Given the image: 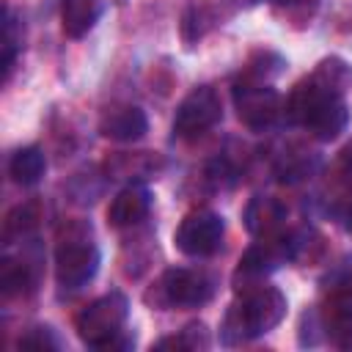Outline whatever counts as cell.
<instances>
[{
  "label": "cell",
  "mask_w": 352,
  "mask_h": 352,
  "mask_svg": "<svg viewBox=\"0 0 352 352\" xmlns=\"http://www.w3.org/2000/svg\"><path fill=\"white\" fill-rule=\"evenodd\" d=\"M283 316H286V297L280 294V289L261 283L250 292H242V300L228 305L220 324V338L228 346L245 344L278 327Z\"/></svg>",
  "instance_id": "6da1fadb"
},
{
  "label": "cell",
  "mask_w": 352,
  "mask_h": 352,
  "mask_svg": "<svg viewBox=\"0 0 352 352\" xmlns=\"http://www.w3.org/2000/svg\"><path fill=\"white\" fill-rule=\"evenodd\" d=\"M286 116L292 124L305 126L319 140H336L349 124V110L344 99L324 91L314 77H305L294 85L286 102Z\"/></svg>",
  "instance_id": "7a4b0ae2"
},
{
  "label": "cell",
  "mask_w": 352,
  "mask_h": 352,
  "mask_svg": "<svg viewBox=\"0 0 352 352\" xmlns=\"http://www.w3.org/2000/svg\"><path fill=\"white\" fill-rule=\"evenodd\" d=\"M129 314V302L121 292H110L104 297H96L88 302L77 316V336L82 344L94 349H113V346H129V338H121L124 322Z\"/></svg>",
  "instance_id": "3957f363"
},
{
  "label": "cell",
  "mask_w": 352,
  "mask_h": 352,
  "mask_svg": "<svg viewBox=\"0 0 352 352\" xmlns=\"http://www.w3.org/2000/svg\"><path fill=\"white\" fill-rule=\"evenodd\" d=\"M99 270V250L91 242V228L72 226L55 250V278L63 289L85 286Z\"/></svg>",
  "instance_id": "277c9868"
},
{
  "label": "cell",
  "mask_w": 352,
  "mask_h": 352,
  "mask_svg": "<svg viewBox=\"0 0 352 352\" xmlns=\"http://www.w3.org/2000/svg\"><path fill=\"white\" fill-rule=\"evenodd\" d=\"M214 294V280L201 270L170 267L160 278L157 289L146 294V302L154 308H198L209 302Z\"/></svg>",
  "instance_id": "5b68a950"
},
{
  "label": "cell",
  "mask_w": 352,
  "mask_h": 352,
  "mask_svg": "<svg viewBox=\"0 0 352 352\" xmlns=\"http://www.w3.org/2000/svg\"><path fill=\"white\" fill-rule=\"evenodd\" d=\"M220 118H223L220 96L214 94V88L198 85L179 102L176 116H173V135L182 140H192L204 135L206 129H212Z\"/></svg>",
  "instance_id": "8992f818"
},
{
  "label": "cell",
  "mask_w": 352,
  "mask_h": 352,
  "mask_svg": "<svg viewBox=\"0 0 352 352\" xmlns=\"http://www.w3.org/2000/svg\"><path fill=\"white\" fill-rule=\"evenodd\" d=\"M223 236H226L223 217L212 209H198V212H190L179 223V228L173 234V242L184 256L204 258V256H212V253L220 250Z\"/></svg>",
  "instance_id": "52a82bcc"
},
{
  "label": "cell",
  "mask_w": 352,
  "mask_h": 352,
  "mask_svg": "<svg viewBox=\"0 0 352 352\" xmlns=\"http://www.w3.org/2000/svg\"><path fill=\"white\" fill-rule=\"evenodd\" d=\"M234 107H236V116L239 121L253 129V132H261L267 126L275 124V118L280 116V96L275 88L258 82V80H242L236 82L234 88Z\"/></svg>",
  "instance_id": "ba28073f"
},
{
  "label": "cell",
  "mask_w": 352,
  "mask_h": 352,
  "mask_svg": "<svg viewBox=\"0 0 352 352\" xmlns=\"http://www.w3.org/2000/svg\"><path fill=\"white\" fill-rule=\"evenodd\" d=\"M99 132L110 140L132 143L148 132V118L135 104H116V107H107L104 116L99 118Z\"/></svg>",
  "instance_id": "9c48e42d"
},
{
  "label": "cell",
  "mask_w": 352,
  "mask_h": 352,
  "mask_svg": "<svg viewBox=\"0 0 352 352\" xmlns=\"http://www.w3.org/2000/svg\"><path fill=\"white\" fill-rule=\"evenodd\" d=\"M148 206H151V195L143 184H129L124 187L107 206V223L116 226V228H126V226H135L140 223L146 214H148Z\"/></svg>",
  "instance_id": "30bf717a"
},
{
  "label": "cell",
  "mask_w": 352,
  "mask_h": 352,
  "mask_svg": "<svg viewBox=\"0 0 352 352\" xmlns=\"http://www.w3.org/2000/svg\"><path fill=\"white\" fill-rule=\"evenodd\" d=\"M104 168L113 179H132V176L135 179H148L162 168V160L151 151H138V154L118 151L104 162Z\"/></svg>",
  "instance_id": "8fae6325"
},
{
  "label": "cell",
  "mask_w": 352,
  "mask_h": 352,
  "mask_svg": "<svg viewBox=\"0 0 352 352\" xmlns=\"http://www.w3.org/2000/svg\"><path fill=\"white\" fill-rule=\"evenodd\" d=\"M322 330H327V338L336 346L352 349V300L349 297H327Z\"/></svg>",
  "instance_id": "7c38bea8"
},
{
  "label": "cell",
  "mask_w": 352,
  "mask_h": 352,
  "mask_svg": "<svg viewBox=\"0 0 352 352\" xmlns=\"http://www.w3.org/2000/svg\"><path fill=\"white\" fill-rule=\"evenodd\" d=\"M280 220H283V206L275 198L258 195L245 206V226L253 236H264V239L272 236L278 231Z\"/></svg>",
  "instance_id": "4fadbf2b"
},
{
  "label": "cell",
  "mask_w": 352,
  "mask_h": 352,
  "mask_svg": "<svg viewBox=\"0 0 352 352\" xmlns=\"http://www.w3.org/2000/svg\"><path fill=\"white\" fill-rule=\"evenodd\" d=\"M99 0H60L63 33L72 38H82L99 19Z\"/></svg>",
  "instance_id": "5bb4252c"
},
{
  "label": "cell",
  "mask_w": 352,
  "mask_h": 352,
  "mask_svg": "<svg viewBox=\"0 0 352 352\" xmlns=\"http://www.w3.org/2000/svg\"><path fill=\"white\" fill-rule=\"evenodd\" d=\"M44 170H47V160H44V151L38 146H25V148L14 151V157L8 162L11 179L16 184H22V187L38 184L41 176H44Z\"/></svg>",
  "instance_id": "9a60e30c"
},
{
  "label": "cell",
  "mask_w": 352,
  "mask_h": 352,
  "mask_svg": "<svg viewBox=\"0 0 352 352\" xmlns=\"http://www.w3.org/2000/svg\"><path fill=\"white\" fill-rule=\"evenodd\" d=\"M324 91L336 94V96H344L346 88H352V66L338 58V55H330V58H322L311 74Z\"/></svg>",
  "instance_id": "2e32d148"
},
{
  "label": "cell",
  "mask_w": 352,
  "mask_h": 352,
  "mask_svg": "<svg viewBox=\"0 0 352 352\" xmlns=\"http://www.w3.org/2000/svg\"><path fill=\"white\" fill-rule=\"evenodd\" d=\"M38 220H41V204L38 201H28V204L14 206L3 223V242L11 245L14 239L30 236V231L38 226Z\"/></svg>",
  "instance_id": "e0dca14e"
},
{
  "label": "cell",
  "mask_w": 352,
  "mask_h": 352,
  "mask_svg": "<svg viewBox=\"0 0 352 352\" xmlns=\"http://www.w3.org/2000/svg\"><path fill=\"white\" fill-rule=\"evenodd\" d=\"M30 283H33L30 264L16 261V258H8V256L0 261V292H3V297L22 294V292L30 289Z\"/></svg>",
  "instance_id": "ac0fdd59"
},
{
  "label": "cell",
  "mask_w": 352,
  "mask_h": 352,
  "mask_svg": "<svg viewBox=\"0 0 352 352\" xmlns=\"http://www.w3.org/2000/svg\"><path fill=\"white\" fill-rule=\"evenodd\" d=\"M157 349H184V352H195V349H206L209 346V333L201 322H190L179 336H170V338H162L154 344Z\"/></svg>",
  "instance_id": "d6986e66"
},
{
  "label": "cell",
  "mask_w": 352,
  "mask_h": 352,
  "mask_svg": "<svg viewBox=\"0 0 352 352\" xmlns=\"http://www.w3.org/2000/svg\"><path fill=\"white\" fill-rule=\"evenodd\" d=\"M322 286L327 297H349L352 300V256H344L338 264L330 267V272L322 278Z\"/></svg>",
  "instance_id": "ffe728a7"
},
{
  "label": "cell",
  "mask_w": 352,
  "mask_h": 352,
  "mask_svg": "<svg viewBox=\"0 0 352 352\" xmlns=\"http://www.w3.org/2000/svg\"><path fill=\"white\" fill-rule=\"evenodd\" d=\"M319 168V157L316 154H292V157H286L283 160V165L278 168V176H280V182H286V184H294V182H300V179H305V176H311L314 170Z\"/></svg>",
  "instance_id": "44dd1931"
},
{
  "label": "cell",
  "mask_w": 352,
  "mask_h": 352,
  "mask_svg": "<svg viewBox=\"0 0 352 352\" xmlns=\"http://www.w3.org/2000/svg\"><path fill=\"white\" fill-rule=\"evenodd\" d=\"M209 25H212V16H209V8H190L184 16H182V36H184V41H198L206 30H209Z\"/></svg>",
  "instance_id": "7402d4cb"
},
{
  "label": "cell",
  "mask_w": 352,
  "mask_h": 352,
  "mask_svg": "<svg viewBox=\"0 0 352 352\" xmlns=\"http://www.w3.org/2000/svg\"><path fill=\"white\" fill-rule=\"evenodd\" d=\"M19 346H36V349H58L60 338L55 336L52 327H33L28 336L19 338Z\"/></svg>",
  "instance_id": "603a6c76"
},
{
  "label": "cell",
  "mask_w": 352,
  "mask_h": 352,
  "mask_svg": "<svg viewBox=\"0 0 352 352\" xmlns=\"http://www.w3.org/2000/svg\"><path fill=\"white\" fill-rule=\"evenodd\" d=\"M330 214L338 220V226H341V228L352 231V190H346L344 195H338V198L333 201Z\"/></svg>",
  "instance_id": "cb8c5ba5"
},
{
  "label": "cell",
  "mask_w": 352,
  "mask_h": 352,
  "mask_svg": "<svg viewBox=\"0 0 352 352\" xmlns=\"http://www.w3.org/2000/svg\"><path fill=\"white\" fill-rule=\"evenodd\" d=\"M316 3L319 0H272L275 8H286V14H292V16H302L305 11L316 8Z\"/></svg>",
  "instance_id": "d4e9b609"
},
{
  "label": "cell",
  "mask_w": 352,
  "mask_h": 352,
  "mask_svg": "<svg viewBox=\"0 0 352 352\" xmlns=\"http://www.w3.org/2000/svg\"><path fill=\"white\" fill-rule=\"evenodd\" d=\"M338 170L344 173V179H352V143L344 146V151L338 154Z\"/></svg>",
  "instance_id": "484cf974"
},
{
  "label": "cell",
  "mask_w": 352,
  "mask_h": 352,
  "mask_svg": "<svg viewBox=\"0 0 352 352\" xmlns=\"http://www.w3.org/2000/svg\"><path fill=\"white\" fill-rule=\"evenodd\" d=\"M245 3H258V0H245Z\"/></svg>",
  "instance_id": "4316f807"
}]
</instances>
